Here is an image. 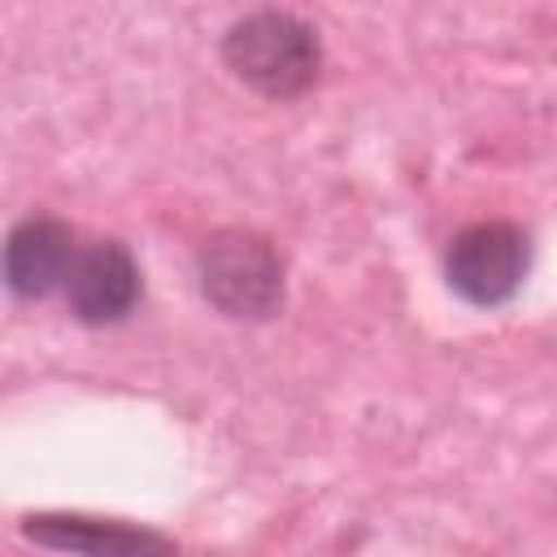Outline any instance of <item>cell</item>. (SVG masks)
<instances>
[{"label":"cell","instance_id":"obj_5","mask_svg":"<svg viewBox=\"0 0 557 557\" xmlns=\"http://www.w3.org/2000/svg\"><path fill=\"white\" fill-rule=\"evenodd\" d=\"M78 252L83 248L74 244V231L61 218H22L4 244V283L17 300H44L70 283Z\"/></svg>","mask_w":557,"mask_h":557},{"label":"cell","instance_id":"obj_4","mask_svg":"<svg viewBox=\"0 0 557 557\" xmlns=\"http://www.w3.org/2000/svg\"><path fill=\"white\" fill-rule=\"evenodd\" d=\"M22 535L74 557H174V540L152 527H131L117 518H87V513H30L22 518Z\"/></svg>","mask_w":557,"mask_h":557},{"label":"cell","instance_id":"obj_6","mask_svg":"<svg viewBox=\"0 0 557 557\" xmlns=\"http://www.w3.org/2000/svg\"><path fill=\"white\" fill-rule=\"evenodd\" d=\"M70 313L87 326H113L139 305V265L126 244L100 239L78 252L65 283Z\"/></svg>","mask_w":557,"mask_h":557},{"label":"cell","instance_id":"obj_2","mask_svg":"<svg viewBox=\"0 0 557 557\" xmlns=\"http://www.w3.org/2000/svg\"><path fill=\"white\" fill-rule=\"evenodd\" d=\"M196 270L205 300L226 318L265 322L283 309V257L257 231H213L196 257Z\"/></svg>","mask_w":557,"mask_h":557},{"label":"cell","instance_id":"obj_3","mask_svg":"<svg viewBox=\"0 0 557 557\" xmlns=\"http://www.w3.org/2000/svg\"><path fill=\"white\" fill-rule=\"evenodd\" d=\"M531 270V235L513 222H474L453 235L444 252L448 287L479 309L505 305Z\"/></svg>","mask_w":557,"mask_h":557},{"label":"cell","instance_id":"obj_1","mask_svg":"<svg viewBox=\"0 0 557 557\" xmlns=\"http://www.w3.org/2000/svg\"><path fill=\"white\" fill-rule=\"evenodd\" d=\"M222 61L257 96L296 100L322 74V39L287 9H252L226 26Z\"/></svg>","mask_w":557,"mask_h":557}]
</instances>
